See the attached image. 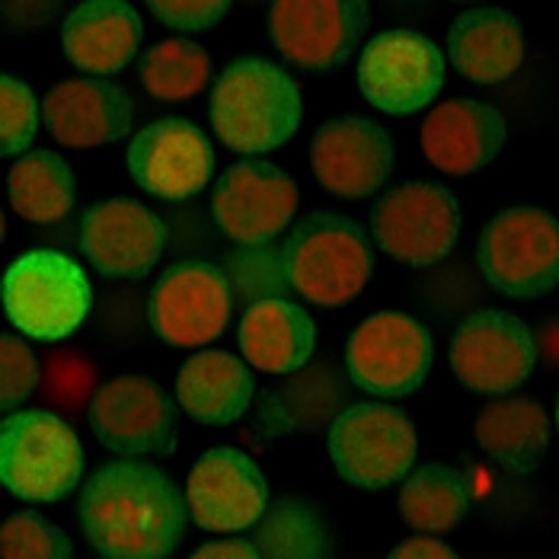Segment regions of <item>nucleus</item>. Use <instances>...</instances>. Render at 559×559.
<instances>
[{
    "instance_id": "obj_1",
    "label": "nucleus",
    "mask_w": 559,
    "mask_h": 559,
    "mask_svg": "<svg viewBox=\"0 0 559 559\" xmlns=\"http://www.w3.org/2000/svg\"><path fill=\"white\" fill-rule=\"evenodd\" d=\"M186 515L176 483L147 461L103 464L81 492L86 544L99 559H170Z\"/></svg>"
},
{
    "instance_id": "obj_2",
    "label": "nucleus",
    "mask_w": 559,
    "mask_h": 559,
    "mask_svg": "<svg viewBox=\"0 0 559 559\" xmlns=\"http://www.w3.org/2000/svg\"><path fill=\"white\" fill-rule=\"evenodd\" d=\"M301 116V86L272 61L240 58L217 74L212 129L237 154H265L288 144Z\"/></svg>"
},
{
    "instance_id": "obj_3",
    "label": "nucleus",
    "mask_w": 559,
    "mask_h": 559,
    "mask_svg": "<svg viewBox=\"0 0 559 559\" xmlns=\"http://www.w3.org/2000/svg\"><path fill=\"white\" fill-rule=\"evenodd\" d=\"M282 262L288 285L304 301L343 307L368 285L374 272V250L355 221L333 212H313L292 230Z\"/></svg>"
},
{
    "instance_id": "obj_4",
    "label": "nucleus",
    "mask_w": 559,
    "mask_h": 559,
    "mask_svg": "<svg viewBox=\"0 0 559 559\" xmlns=\"http://www.w3.org/2000/svg\"><path fill=\"white\" fill-rule=\"evenodd\" d=\"M0 476L23 502H61L84 476V444L48 409L13 413L0 426Z\"/></svg>"
},
{
    "instance_id": "obj_5",
    "label": "nucleus",
    "mask_w": 559,
    "mask_h": 559,
    "mask_svg": "<svg viewBox=\"0 0 559 559\" xmlns=\"http://www.w3.org/2000/svg\"><path fill=\"white\" fill-rule=\"evenodd\" d=\"M93 288L84 269L55 250H29L7 269L3 307L16 330L33 340H64L84 323Z\"/></svg>"
},
{
    "instance_id": "obj_6",
    "label": "nucleus",
    "mask_w": 559,
    "mask_h": 559,
    "mask_svg": "<svg viewBox=\"0 0 559 559\" xmlns=\"http://www.w3.org/2000/svg\"><path fill=\"white\" fill-rule=\"evenodd\" d=\"M483 278L509 298H540L559 285V221L544 209L518 205L479 234Z\"/></svg>"
},
{
    "instance_id": "obj_7",
    "label": "nucleus",
    "mask_w": 559,
    "mask_h": 559,
    "mask_svg": "<svg viewBox=\"0 0 559 559\" xmlns=\"http://www.w3.org/2000/svg\"><path fill=\"white\" fill-rule=\"evenodd\" d=\"M326 448L345 483L358 489H388L409 476L419 438L403 409L352 403L333 419Z\"/></svg>"
},
{
    "instance_id": "obj_8",
    "label": "nucleus",
    "mask_w": 559,
    "mask_h": 559,
    "mask_svg": "<svg viewBox=\"0 0 559 559\" xmlns=\"http://www.w3.org/2000/svg\"><path fill=\"white\" fill-rule=\"evenodd\" d=\"M461 205L441 182H403L371 212V237L390 259L426 269L448 257L461 237Z\"/></svg>"
},
{
    "instance_id": "obj_9",
    "label": "nucleus",
    "mask_w": 559,
    "mask_h": 559,
    "mask_svg": "<svg viewBox=\"0 0 559 559\" xmlns=\"http://www.w3.org/2000/svg\"><path fill=\"white\" fill-rule=\"evenodd\" d=\"M435 361V340L413 317L384 310L352 330L345 368L352 384L371 396H406L423 388Z\"/></svg>"
},
{
    "instance_id": "obj_10",
    "label": "nucleus",
    "mask_w": 559,
    "mask_h": 559,
    "mask_svg": "<svg viewBox=\"0 0 559 559\" xmlns=\"http://www.w3.org/2000/svg\"><path fill=\"white\" fill-rule=\"evenodd\" d=\"M93 438L119 457H164L176 438V403L157 381L122 374L96 390L86 409Z\"/></svg>"
},
{
    "instance_id": "obj_11",
    "label": "nucleus",
    "mask_w": 559,
    "mask_h": 559,
    "mask_svg": "<svg viewBox=\"0 0 559 559\" xmlns=\"http://www.w3.org/2000/svg\"><path fill=\"white\" fill-rule=\"evenodd\" d=\"M234 313L227 275L212 262L170 265L147 304L151 330L176 348H199L215 343Z\"/></svg>"
},
{
    "instance_id": "obj_12",
    "label": "nucleus",
    "mask_w": 559,
    "mask_h": 559,
    "mask_svg": "<svg viewBox=\"0 0 559 559\" xmlns=\"http://www.w3.org/2000/svg\"><path fill=\"white\" fill-rule=\"evenodd\" d=\"M441 84L444 55L431 39L409 29H390L374 36L358 58L361 96L388 116L426 109Z\"/></svg>"
},
{
    "instance_id": "obj_13",
    "label": "nucleus",
    "mask_w": 559,
    "mask_h": 559,
    "mask_svg": "<svg viewBox=\"0 0 559 559\" xmlns=\"http://www.w3.org/2000/svg\"><path fill=\"white\" fill-rule=\"evenodd\" d=\"M448 355L451 371L464 388L506 396L531 378L537 345L524 320L506 310H479L454 330Z\"/></svg>"
},
{
    "instance_id": "obj_14",
    "label": "nucleus",
    "mask_w": 559,
    "mask_h": 559,
    "mask_svg": "<svg viewBox=\"0 0 559 559\" xmlns=\"http://www.w3.org/2000/svg\"><path fill=\"white\" fill-rule=\"evenodd\" d=\"M217 227L240 247L275 240L298 212V182L275 164L240 160L217 179L212 195Z\"/></svg>"
},
{
    "instance_id": "obj_15",
    "label": "nucleus",
    "mask_w": 559,
    "mask_h": 559,
    "mask_svg": "<svg viewBox=\"0 0 559 559\" xmlns=\"http://www.w3.org/2000/svg\"><path fill=\"white\" fill-rule=\"evenodd\" d=\"M129 173L144 192L182 202L199 195L215 176V147L189 119H157L131 138Z\"/></svg>"
},
{
    "instance_id": "obj_16",
    "label": "nucleus",
    "mask_w": 559,
    "mask_h": 559,
    "mask_svg": "<svg viewBox=\"0 0 559 559\" xmlns=\"http://www.w3.org/2000/svg\"><path fill=\"white\" fill-rule=\"evenodd\" d=\"M186 506L202 531H247L269 509V483L250 454L237 448H212L195 461L186 479Z\"/></svg>"
},
{
    "instance_id": "obj_17",
    "label": "nucleus",
    "mask_w": 559,
    "mask_h": 559,
    "mask_svg": "<svg viewBox=\"0 0 559 559\" xmlns=\"http://www.w3.org/2000/svg\"><path fill=\"white\" fill-rule=\"evenodd\" d=\"M269 33L282 58L304 71H330L361 45L368 33V3H272Z\"/></svg>"
},
{
    "instance_id": "obj_18",
    "label": "nucleus",
    "mask_w": 559,
    "mask_h": 559,
    "mask_svg": "<svg viewBox=\"0 0 559 559\" xmlns=\"http://www.w3.org/2000/svg\"><path fill=\"white\" fill-rule=\"evenodd\" d=\"M167 247V227L147 205L129 195L93 205L81 221V250L106 278H144Z\"/></svg>"
},
{
    "instance_id": "obj_19",
    "label": "nucleus",
    "mask_w": 559,
    "mask_h": 559,
    "mask_svg": "<svg viewBox=\"0 0 559 559\" xmlns=\"http://www.w3.org/2000/svg\"><path fill=\"white\" fill-rule=\"evenodd\" d=\"M313 179L340 199L374 195L393 173V141L384 126L343 116L320 126L310 144Z\"/></svg>"
},
{
    "instance_id": "obj_20",
    "label": "nucleus",
    "mask_w": 559,
    "mask_h": 559,
    "mask_svg": "<svg viewBox=\"0 0 559 559\" xmlns=\"http://www.w3.org/2000/svg\"><path fill=\"white\" fill-rule=\"evenodd\" d=\"M48 134L64 147H103L131 131L134 103L106 78H78L51 86L43 99Z\"/></svg>"
},
{
    "instance_id": "obj_21",
    "label": "nucleus",
    "mask_w": 559,
    "mask_h": 559,
    "mask_svg": "<svg viewBox=\"0 0 559 559\" xmlns=\"http://www.w3.org/2000/svg\"><path fill=\"white\" fill-rule=\"evenodd\" d=\"M506 116L479 99H448L423 122V151L431 167L451 176H471L499 157L506 147Z\"/></svg>"
},
{
    "instance_id": "obj_22",
    "label": "nucleus",
    "mask_w": 559,
    "mask_h": 559,
    "mask_svg": "<svg viewBox=\"0 0 559 559\" xmlns=\"http://www.w3.org/2000/svg\"><path fill=\"white\" fill-rule=\"evenodd\" d=\"M144 26L126 0H86L64 20L61 45L84 74H119L138 55Z\"/></svg>"
},
{
    "instance_id": "obj_23",
    "label": "nucleus",
    "mask_w": 559,
    "mask_h": 559,
    "mask_svg": "<svg viewBox=\"0 0 559 559\" xmlns=\"http://www.w3.org/2000/svg\"><path fill=\"white\" fill-rule=\"evenodd\" d=\"M448 58L474 84H502L524 61V29L509 10L471 7L448 29Z\"/></svg>"
},
{
    "instance_id": "obj_24",
    "label": "nucleus",
    "mask_w": 559,
    "mask_h": 559,
    "mask_svg": "<svg viewBox=\"0 0 559 559\" xmlns=\"http://www.w3.org/2000/svg\"><path fill=\"white\" fill-rule=\"evenodd\" d=\"M253 374L250 368L221 348L192 355L176 378V400L189 419L202 426H230L253 406Z\"/></svg>"
},
{
    "instance_id": "obj_25",
    "label": "nucleus",
    "mask_w": 559,
    "mask_h": 559,
    "mask_svg": "<svg viewBox=\"0 0 559 559\" xmlns=\"http://www.w3.org/2000/svg\"><path fill=\"white\" fill-rule=\"evenodd\" d=\"M237 343L257 371L295 374L317 348V326L298 304L269 298L257 301L243 313Z\"/></svg>"
},
{
    "instance_id": "obj_26",
    "label": "nucleus",
    "mask_w": 559,
    "mask_h": 559,
    "mask_svg": "<svg viewBox=\"0 0 559 559\" xmlns=\"http://www.w3.org/2000/svg\"><path fill=\"white\" fill-rule=\"evenodd\" d=\"M550 438V416L534 396L492 400L476 419V444L515 474H527L544 461Z\"/></svg>"
},
{
    "instance_id": "obj_27",
    "label": "nucleus",
    "mask_w": 559,
    "mask_h": 559,
    "mask_svg": "<svg viewBox=\"0 0 559 559\" xmlns=\"http://www.w3.org/2000/svg\"><path fill=\"white\" fill-rule=\"evenodd\" d=\"M10 209L33 224H55L78 202L74 173L55 151H26L7 176Z\"/></svg>"
},
{
    "instance_id": "obj_28",
    "label": "nucleus",
    "mask_w": 559,
    "mask_h": 559,
    "mask_svg": "<svg viewBox=\"0 0 559 559\" xmlns=\"http://www.w3.org/2000/svg\"><path fill=\"white\" fill-rule=\"evenodd\" d=\"M253 547L259 559H333V531L310 502L285 496L257 521Z\"/></svg>"
},
{
    "instance_id": "obj_29",
    "label": "nucleus",
    "mask_w": 559,
    "mask_h": 559,
    "mask_svg": "<svg viewBox=\"0 0 559 559\" xmlns=\"http://www.w3.org/2000/svg\"><path fill=\"white\" fill-rule=\"evenodd\" d=\"M471 509V492L448 464H426L400 486V518L419 534H444Z\"/></svg>"
},
{
    "instance_id": "obj_30",
    "label": "nucleus",
    "mask_w": 559,
    "mask_h": 559,
    "mask_svg": "<svg viewBox=\"0 0 559 559\" xmlns=\"http://www.w3.org/2000/svg\"><path fill=\"white\" fill-rule=\"evenodd\" d=\"M212 55L192 39H167L138 61L141 86L160 103H189L212 84Z\"/></svg>"
},
{
    "instance_id": "obj_31",
    "label": "nucleus",
    "mask_w": 559,
    "mask_h": 559,
    "mask_svg": "<svg viewBox=\"0 0 559 559\" xmlns=\"http://www.w3.org/2000/svg\"><path fill=\"white\" fill-rule=\"evenodd\" d=\"M39 396L48 406V413L55 409L58 416L78 419L84 409H90V403L96 396V368H93V361H86L84 355L74 352V348L55 352L45 361Z\"/></svg>"
},
{
    "instance_id": "obj_32",
    "label": "nucleus",
    "mask_w": 559,
    "mask_h": 559,
    "mask_svg": "<svg viewBox=\"0 0 559 559\" xmlns=\"http://www.w3.org/2000/svg\"><path fill=\"white\" fill-rule=\"evenodd\" d=\"M3 559H74V540L33 509L13 512L0 531Z\"/></svg>"
},
{
    "instance_id": "obj_33",
    "label": "nucleus",
    "mask_w": 559,
    "mask_h": 559,
    "mask_svg": "<svg viewBox=\"0 0 559 559\" xmlns=\"http://www.w3.org/2000/svg\"><path fill=\"white\" fill-rule=\"evenodd\" d=\"M39 129V99L29 86L10 74L0 78V154L13 157L33 144Z\"/></svg>"
},
{
    "instance_id": "obj_34",
    "label": "nucleus",
    "mask_w": 559,
    "mask_h": 559,
    "mask_svg": "<svg viewBox=\"0 0 559 559\" xmlns=\"http://www.w3.org/2000/svg\"><path fill=\"white\" fill-rule=\"evenodd\" d=\"M39 384H43L39 358L23 340L7 333L0 340V409L13 416L36 393Z\"/></svg>"
},
{
    "instance_id": "obj_35",
    "label": "nucleus",
    "mask_w": 559,
    "mask_h": 559,
    "mask_svg": "<svg viewBox=\"0 0 559 559\" xmlns=\"http://www.w3.org/2000/svg\"><path fill=\"white\" fill-rule=\"evenodd\" d=\"M227 3L224 0H173V3H160L154 0L151 3V13L157 20H164L173 29H182V33H195V29H209L221 23L227 16Z\"/></svg>"
},
{
    "instance_id": "obj_36",
    "label": "nucleus",
    "mask_w": 559,
    "mask_h": 559,
    "mask_svg": "<svg viewBox=\"0 0 559 559\" xmlns=\"http://www.w3.org/2000/svg\"><path fill=\"white\" fill-rule=\"evenodd\" d=\"M388 559H461L454 547L435 540V537H409L390 550Z\"/></svg>"
},
{
    "instance_id": "obj_37",
    "label": "nucleus",
    "mask_w": 559,
    "mask_h": 559,
    "mask_svg": "<svg viewBox=\"0 0 559 559\" xmlns=\"http://www.w3.org/2000/svg\"><path fill=\"white\" fill-rule=\"evenodd\" d=\"M189 559H259V554L250 540L227 537V540H209V544H202Z\"/></svg>"
},
{
    "instance_id": "obj_38",
    "label": "nucleus",
    "mask_w": 559,
    "mask_h": 559,
    "mask_svg": "<svg viewBox=\"0 0 559 559\" xmlns=\"http://www.w3.org/2000/svg\"><path fill=\"white\" fill-rule=\"evenodd\" d=\"M557 426H559V396H557Z\"/></svg>"
}]
</instances>
